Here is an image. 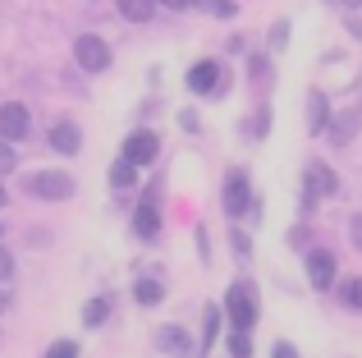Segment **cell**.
I'll list each match as a JSON object with an SVG mask.
<instances>
[{
    "label": "cell",
    "instance_id": "cell-31",
    "mask_svg": "<svg viewBox=\"0 0 362 358\" xmlns=\"http://www.w3.org/2000/svg\"><path fill=\"white\" fill-rule=\"evenodd\" d=\"M5 308H9V294H5V289H0V313H5Z\"/></svg>",
    "mask_w": 362,
    "mask_h": 358
},
{
    "label": "cell",
    "instance_id": "cell-8",
    "mask_svg": "<svg viewBox=\"0 0 362 358\" xmlns=\"http://www.w3.org/2000/svg\"><path fill=\"white\" fill-rule=\"evenodd\" d=\"M225 212H230V216L252 212V197H247V175L243 171H230V179H225Z\"/></svg>",
    "mask_w": 362,
    "mask_h": 358
},
{
    "label": "cell",
    "instance_id": "cell-2",
    "mask_svg": "<svg viewBox=\"0 0 362 358\" xmlns=\"http://www.w3.org/2000/svg\"><path fill=\"white\" fill-rule=\"evenodd\" d=\"M225 313H230L234 331H252V322H257L252 289H247V285H230V294H225Z\"/></svg>",
    "mask_w": 362,
    "mask_h": 358
},
{
    "label": "cell",
    "instance_id": "cell-5",
    "mask_svg": "<svg viewBox=\"0 0 362 358\" xmlns=\"http://www.w3.org/2000/svg\"><path fill=\"white\" fill-rule=\"evenodd\" d=\"M358 129H362V110H339V115L326 125L330 147H349V143L358 138Z\"/></svg>",
    "mask_w": 362,
    "mask_h": 358
},
{
    "label": "cell",
    "instance_id": "cell-12",
    "mask_svg": "<svg viewBox=\"0 0 362 358\" xmlns=\"http://www.w3.org/2000/svg\"><path fill=\"white\" fill-rule=\"evenodd\" d=\"M115 9L129 18V23H147L151 9H156V0H115Z\"/></svg>",
    "mask_w": 362,
    "mask_h": 358
},
{
    "label": "cell",
    "instance_id": "cell-30",
    "mask_svg": "<svg viewBox=\"0 0 362 358\" xmlns=\"http://www.w3.org/2000/svg\"><path fill=\"white\" fill-rule=\"evenodd\" d=\"M349 33H358V37H362V18H349Z\"/></svg>",
    "mask_w": 362,
    "mask_h": 358
},
{
    "label": "cell",
    "instance_id": "cell-21",
    "mask_svg": "<svg viewBox=\"0 0 362 358\" xmlns=\"http://www.w3.org/2000/svg\"><path fill=\"white\" fill-rule=\"evenodd\" d=\"M46 358H78V345L74 340H55L51 350H46Z\"/></svg>",
    "mask_w": 362,
    "mask_h": 358
},
{
    "label": "cell",
    "instance_id": "cell-6",
    "mask_svg": "<svg viewBox=\"0 0 362 358\" xmlns=\"http://www.w3.org/2000/svg\"><path fill=\"white\" fill-rule=\"evenodd\" d=\"M339 188V179H335V171H330V166H321V161H312L308 166V193H303V202H317V197H330Z\"/></svg>",
    "mask_w": 362,
    "mask_h": 358
},
{
    "label": "cell",
    "instance_id": "cell-11",
    "mask_svg": "<svg viewBox=\"0 0 362 358\" xmlns=\"http://www.w3.org/2000/svg\"><path fill=\"white\" fill-rule=\"evenodd\" d=\"M51 147H55L60 156H74V152L83 147V134H78V125H69V120H60V125L51 129Z\"/></svg>",
    "mask_w": 362,
    "mask_h": 358
},
{
    "label": "cell",
    "instance_id": "cell-29",
    "mask_svg": "<svg viewBox=\"0 0 362 358\" xmlns=\"http://www.w3.org/2000/svg\"><path fill=\"white\" fill-rule=\"evenodd\" d=\"M354 243L362 248V216H354Z\"/></svg>",
    "mask_w": 362,
    "mask_h": 358
},
{
    "label": "cell",
    "instance_id": "cell-32",
    "mask_svg": "<svg viewBox=\"0 0 362 358\" xmlns=\"http://www.w3.org/2000/svg\"><path fill=\"white\" fill-rule=\"evenodd\" d=\"M0 207H5V184H0Z\"/></svg>",
    "mask_w": 362,
    "mask_h": 358
},
{
    "label": "cell",
    "instance_id": "cell-3",
    "mask_svg": "<svg viewBox=\"0 0 362 358\" xmlns=\"http://www.w3.org/2000/svg\"><path fill=\"white\" fill-rule=\"evenodd\" d=\"M74 55H78V69H88V74H101L110 64V46H106V37H78L74 42Z\"/></svg>",
    "mask_w": 362,
    "mask_h": 358
},
{
    "label": "cell",
    "instance_id": "cell-18",
    "mask_svg": "<svg viewBox=\"0 0 362 358\" xmlns=\"http://www.w3.org/2000/svg\"><path fill=\"white\" fill-rule=\"evenodd\" d=\"M106 317H110V304H106V299H92V304L83 308V322H88V326H101Z\"/></svg>",
    "mask_w": 362,
    "mask_h": 358
},
{
    "label": "cell",
    "instance_id": "cell-9",
    "mask_svg": "<svg viewBox=\"0 0 362 358\" xmlns=\"http://www.w3.org/2000/svg\"><path fill=\"white\" fill-rule=\"evenodd\" d=\"M23 134H28V110L18 106V101H5V106H0V138L18 143Z\"/></svg>",
    "mask_w": 362,
    "mask_h": 358
},
{
    "label": "cell",
    "instance_id": "cell-1",
    "mask_svg": "<svg viewBox=\"0 0 362 358\" xmlns=\"http://www.w3.org/2000/svg\"><path fill=\"white\" fill-rule=\"evenodd\" d=\"M28 193H33V197H51V202H64V197H74V179L64 171H37V175H28Z\"/></svg>",
    "mask_w": 362,
    "mask_h": 358
},
{
    "label": "cell",
    "instance_id": "cell-28",
    "mask_svg": "<svg viewBox=\"0 0 362 358\" xmlns=\"http://www.w3.org/2000/svg\"><path fill=\"white\" fill-rule=\"evenodd\" d=\"M160 5H165V9H188L193 0H160Z\"/></svg>",
    "mask_w": 362,
    "mask_h": 358
},
{
    "label": "cell",
    "instance_id": "cell-7",
    "mask_svg": "<svg viewBox=\"0 0 362 358\" xmlns=\"http://www.w3.org/2000/svg\"><path fill=\"white\" fill-rule=\"evenodd\" d=\"M308 280H312V289H330L335 285V253L312 248L308 253Z\"/></svg>",
    "mask_w": 362,
    "mask_h": 358
},
{
    "label": "cell",
    "instance_id": "cell-27",
    "mask_svg": "<svg viewBox=\"0 0 362 358\" xmlns=\"http://www.w3.org/2000/svg\"><path fill=\"white\" fill-rule=\"evenodd\" d=\"M271 358H298V354H293V345H284V340H280V345H275V354H271Z\"/></svg>",
    "mask_w": 362,
    "mask_h": 358
},
{
    "label": "cell",
    "instance_id": "cell-15",
    "mask_svg": "<svg viewBox=\"0 0 362 358\" xmlns=\"http://www.w3.org/2000/svg\"><path fill=\"white\" fill-rule=\"evenodd\" d=\"M308 129H312V134L326 129V97H321V92H312V97H308Z\"/></svg>",
    "mask_w": 362,
    "mask_h": 358
},
{
    "label": "cell",
    "instance_id": "cell-17",
    "mask_svg": "<svg viewBox=\"0 0 362 358\" xmlns=\"http://www.w3.org/2000/svg\"><path fill=\"white\" fill-rule=\"evenodd\" d=\"M133 171H138V166H133L129 156L115 161V166H110V184H115V188H133Z\"/></svg>",
    "mask_w": 362,
    "mask_h": 358
},
{
    "label": "cell",
    "instance_id": "cell-26",
    "mask_svg": "<svg viewBox=\"0 0 362 358\" xmlns=\"http://www.w3.org/2000/svg\"><path fill=\"white\" fill-rule=\"evenodd\" d=\"M9 276H14V258L0 248V285H9Z\"/></svg>",
    "mask_w": 362,
    "mask_h": 358
},
{
    "label": "cell",
    "instance_id": "cell-10",
    "mask_svg": "<svg viewBox=\"0 0 362 358\" xmlns=\"http://www.w3.org/2000/svg\"><path fill=\"white\" fill-rule=\"evenodd\" d=\"M216 88H221V64L216 60H197L193 69H188V92H202L206 97V92H216Z\"/></svg>",
    "mask_w": 362,
    "mask_h": 358
},
{
    "label": "cell",
    "instance_id": "cell-13",
    "mask_svg": "<svg viewBox=\"0 0 362 358\" xmlns=\"http://www.w3.org/2000/svg\"><path fill=\"white\" fill-rule=\"evenodd\" d=\"M133 230L142 234V239H156V230H160V216H156V207H138V216H133Z\"/></svg>",
    "mask_w": 362,
    "mask_h": 358
},
{
    "label": "cell",
    "instance_id": "cell-16",
    "mask_svg": "<svg viewBox=\"0 0 362 358\" xmlns=\"http://www.w3.org/2000/svg\"><path fill=\"white\" fill-rule=\"evenodd\" d=\"M160 350H175L179 358H193V345L179 335V326H165V331H160Z\"/></svg>",
    "mask_w": 362,
    "mask_h": 358
},
{
    "label": "cell",
    "instance_id": "cell-20",
    "mask_svg": "<svg viewBox=\"0 0 362 358\" xmlns=\"http://www.w3.org/2000/svg\"><path fill=\"white\" fill-rule=\"evenodd\" d=\"M18 166V156H14V147H9V138H0V179H5L9 171Z\"/></svg>",
    "mask_w": 362,
    "mask_h": 358
},
{
    "label": "cell",
    "instance_id": "cell-25",
    "mask_svg": "<svg viewBox=\"0 0 362 358\" xmlns=\"http://www.w3.org/2000/svg\"><path fill=\"white\" fill-rule=\"evenodd\" d=\"M230 354H234V358H247V331H234V340H230Z\"/></svg>",
    "mask_w": 362,
    "mask_h": 358
},
{
    "label": "cell",
    "instance_id": "cell-24",
    "mask_svg": "<svg viewBox=\"0 0 362 358\" xmlns=\"http://www.w3.org/2000/svg\"><path fill=\"white\" fill-rule=\"evenodd\" d=\"M206 9H211L216 18H230L234 14V0H206Z\"/></svg>",
    "mask_w": 362,
    "mask_h": 358
},
{
    "label": "cell",
    "instance_id": "cell-19",
    "mask_svg": "<svg viewBox=\"0 0 362 358\" xmlns=\"http://www.w3.org/2000/svg\"><path fill=\"white\" fill-rule=\"evenodd\" d=\"M206 331H202V354L206 350H211V345H216V331H221V308H206Z\"/></svg>",
    "mask_w": 362,
    "mask_h": 358
},
{
    "label": "cell",
    "instance_id": "cell-22",
    "mask_svg": "<svg viewBox=\"0 0 362 358\" xmlns=\"http://www.w3.org/2000/svg\"><path fill=\"white\" fill-rule=\"evenodd\" d=\"M344 304L349 308H362V276L358 280H344Z\"/></svg>",
    "mask_w": 362,
    "mask_h": 358
},
{
    "label": "cell",
    "instance_id": "cell-23",
    "mask_svg": "<svg viewBox=\"0 0 362 358\" xmlns=\"http://www.w3.org/2000/svg\"><path fill=\"white\" fill-rule=\"evenodd\" d=\"M284 42H289V23H284V18H280V23L271 28V51H280Z\"/></svg>",
    "mask_w": 362,
    "mask_h": 358
},
{
    "label": "cell",
    "instance_id": "cell-14",
    "mask_svg": "<svg viewBox=\"0 0 362 358\" xmlns=\"http://www.w3.org/2000/svg\"><path fill=\"white\" fill-rule=\"evenodd\" d=\"M133 294H138L142 308H156L160 299H165V289H160V280H138V285H133Z\"/></svg>",
    "mask_w": 362,
    "mask_h": 358
},
{
    "label": "cell",
    "instance_id": "cell-33",
    "mask_svg": "<svg viewBox=\"0 0 362 358\" xmlns=\"http://www.w3.org/2000/svg\"><path fill=\"white\" fill-rule=\"evenodd\" d=\"M0 234H5V221H0Z\"/></svg>",
    "mask_w": 362,
    "mask_h": 358
},
{
    "label": "cell",
    "instance_id": "cell-4",
    "mask_svg": "<svg viewBox=\"0 0 362 358\" xmlns=\"http://www.w3.org/2000/svg\"><path fill=\"white\" fill-rule=\"evenodd\" d=\"M124 156H129L133 166H151L160 156V138L147 134V129H138V134H129V143H124Z\"/></svg>",
    "mask_w": 362,
    "mask_h": 358
}]
</instances>
